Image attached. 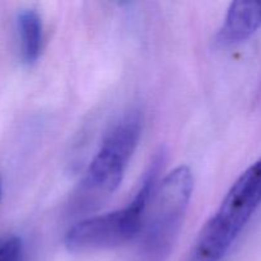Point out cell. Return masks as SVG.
<instances>
[{
	"label": "cell",
	"mask_w": 261,
	"mask_h": 261,
	"mask_svg": "<svg viewBox=\"0 0 261 261\" xmlns=\"http://www.w3.org/2000/svg\"><path fill=\"white\" fill-rule=\"evenodd\" d=\"M194 189L190 168L180 166L158 185L145 217L137 261H166L182 227Z\"/></svg>",
	"instance_id": "obj_3"
},
{
	"label": "cell",
	"mask_w": 261,
	"mask_h": 261,
	"mask_svg": "<svg viewBox=\"0 0 261 261\" xmlns=\"http://www.w3.org/2000/svg\"><path fill=\"white\" fill-rule=\"evenodd\" d=\"M142 125V114L134 109L126 112L107 133L81 182L76 195L79 208H89L117 190L139 143Z\"/></svg>",
	"instance_id": "obj_4"
},
{
	"label": "cell",
	"mask_w": 261,
	"mask_h": 261,
	"mask_svg": "<svg viewBox=\"0 0 261 261\" xmlns=\"http://www.w3.org/2000/svg\"><path fill=\"white\" fill-rule=\"evenodd\" d=\"M260 27L261 3L234 2L217 32L216 43L221 47L237 45L254 35Z\"/></svg>",
	"instance_id": "obj_5"
},
{
	"label": "cell",
	"mask_w": 261,
	"mask_h": 261,
	"mask_svg": "<svg viewBox=\"0 0 261 261\" xmlns=\"http://www.w3.org/2000/svg\"><path fill=\"white\" fill-rule=\"evenodd\" d=\"M0 196H2V181H0Z\"/></svg>",
	"instance_id": "obj_8"
},
{
	"label": "cell",
	"mask_w": 261,
	"mask_h": 261,
	"mask_svg": "<svg viewBox=\"0 0 261 261\" xmlns=\"http://www.w3.org/2000/svg\"><path fill=\"white\" fill-rule=\"evenodd\" d=\"M260 205L261 157L234 181L200 229L186 261H224Z\"/></svg>",
	"instance_id": "obj_1"
},
{
	"label": "cell",
	"mask_w": 261,
	"mask_h": 261,
	"mask_svg": "<svg viewBox=\"0 0 261 261\" xmlns=\"http://www.w3.org/2000/svg\"><path fill=\"white\" fill-rule=\"evenodd\" d=\"M165 150L152 158L134 198L122 209L91 217L71 227L65 236V245L70 251H92L121 246L142 232L148 205L158 188V177L163 168Z\"/></svg>",
	"instance_id": "obj_2"
},
{
	"label": "cell",
	"mask_w": 261,
	"mask_h": 261,
	"mask_svg": "<svg viewBox=\"0 0 261 261\" xmlns=\"http://www.w3.org/2000/svg\"><path fill=\"white\" fill-rule=\"evenodd\" d=\"M0 261H24L20 237L13 234L0 239Z\"/></svg>",
	"instance_id": "obj_7"
},
{
	"label": "cell",
	"mask_w": 261,
	"mask_h": 261,
	"mask_svg": "<svg viewBox=\"0 0 261 261\" xmlns=\"http://www.w3.org/2000/svg\"><path fill=\"white\" fill-rule=\"evenodd\" d=\"M20 58L25 65H33L42 51V20L35 9H22L17 17Z\"/></svg>",
	"instance_id": "obj_6"
}]
</instances>
